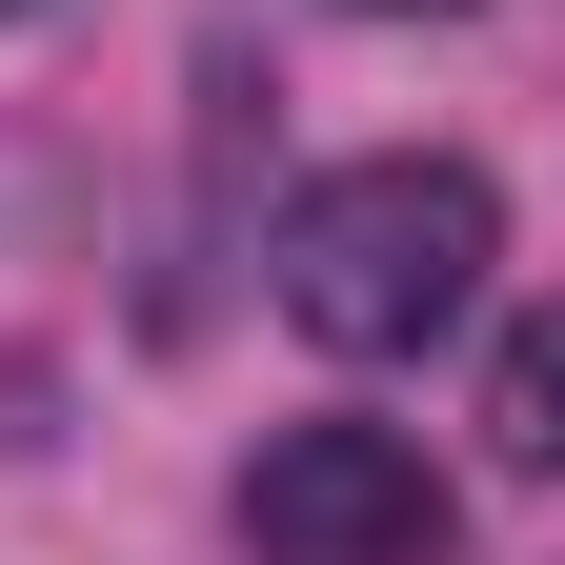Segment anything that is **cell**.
<instances>
[{"label":"cell","mask_w":565,"mask_h":565,"mask_svg":"<svg viewBox=\"0 0 565 565\" xmlns=\"http://www.w3.org/2000/svg\"><path fill=\"white\" fill-rule=\"evenodd\" d=\"M484 263H505V182L445 162V141H384V162L282 202V323L323 364H424L484 303Z\"/></svg>","instance_id":"6da1fadb"},{"label":"cell","mask_w":565,"mask_h":565,"mask_svg":"<svg viewBox=\"0 0 565 565\" xmlns=\"http://www.w3.org/2000/svg\"><path fill=\"white\" fill-rule=\"evenodd\" d=\"M465 505L404 424H282L243 465V565H445Z\"/></svg>","instance_id":"7a4b0ae2"},{"label":"cell","mask_w":565,"mask_h":565,"mask_svg":"<svg viewBox=\"0 0 565 565\" xmlns=\"http://www.w3.org/2000/svg\"><path fill=\"white\" fill-rule=\"evenodd\" d=\"M484 424H505V465H525V484H565V303H525V323H505Z\"/></svg>","instance_id":"3957f363"},{"label":"cell","mask_w":565,"mask_h":565,"mask_svg":"<svg viewBox=\"0 0 565 565\" xmlns=\"http://www.w3.org/2000/svg\"><path fill=\"white\" fill-rule=\"evenodd\" d=\"M384 21H465V0H384Z\"/></svg>","instance_id":"277c9868"},{"label":"cell","mask_w":565,"mask_h":565,"mask_svg":"<svg viewBox=\"0 0 565 565\" xmlns=\"http://www.w3.org/2000/svg\"><path fill=\"white\" fill-rule=\"evenodd\" d=\"M0 21H21V0H0Z\"/></svg>","instance_id":"5b68a950"}]
</instances>
